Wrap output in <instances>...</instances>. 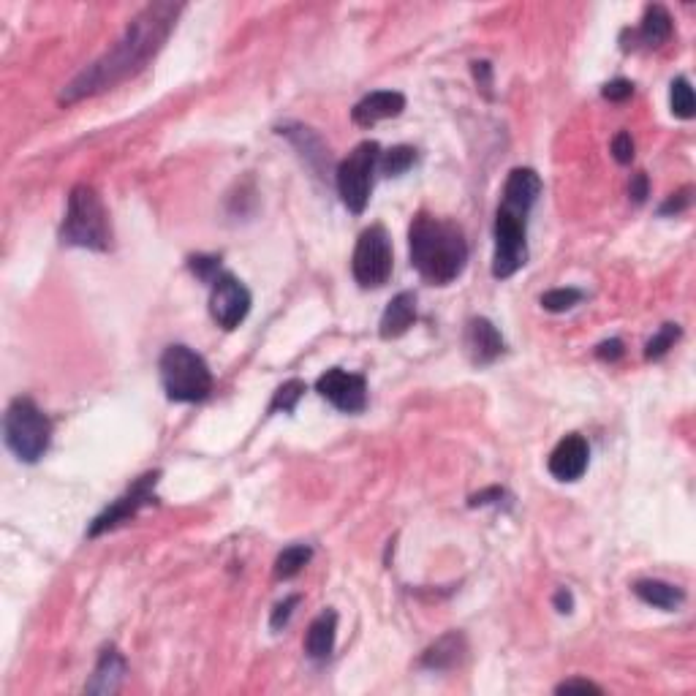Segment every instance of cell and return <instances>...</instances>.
Masks as SVG:
<instances>
[{
	"mask_svg": "<svg viewBox=\"0 0 696 696\" xmlns=\"http://www.w3.org/2000/svg\"><path fill=\"white\" fill-rule=\"evenodd\" d=\"M629 196L634 199V204H642L650 196V180L645 172H637L631 177L629 183Z\"/></svg>",
	"mask_w": 696,
	"mask_h": 696,
	"instance_id": "36",
	"label": "cell"
},
{
	"mask_svg": "<svg viewBox=\"0 0 696 696\" xmlns=\"http://www.w3.org/2000/svg\"><path fill=\"white\" fill-rule=\"evenodd\" d=\"M474 77H476V85L482 87L484 93L490 96V87H493V68H490V63H487V60H476Z\"/></svg>",
	"mask_w": 696,
	"mask_h": 696,
	"instance_id": "37",
	"label": "cell"
},
{
	"mask_svg": "<svg viewBox=\"0 0 696 696\" xmlns=\"http://www.w3.org/2000/svg\"><path fill=\"white\" fill-rule=\"evenodd\" d=\"M128 667L126 658L120 656L115 648H107L101 653L96 664V672L90 677V683L85 686L87 694H117L120 686H123V677H126Z\"/></svg>",
	"mask_w": 696,
	"mask_h": 696,
	"instance_id": "18",
	"label": "cell"
},
{
	"mask_svg": "<svg viewBox=\"0 0 696 696\" xmlns=\"http://www.w3.org/2000/svg\"><path fill=\"white\" fill-rule=\"evenodd\" d=\"M308 392V387H305V381H300V378H291V381H286L283 387H278V392L272 395V403H270V414H278V411H283V414H291L294 408H297V403H300V397Z\"/></svg>",
	"mask_w": 696,
	"mask_h": 696,
	"instance_id": "26",
	"label": "cell"
},
{
	"mask_svg": "<svg viewBox=\"0 0 696 696\" xmlns=\"http://www.w3.org/2000/svg\"><path fill=\"white\" fill-rule=\"evenodd\" d=\"M552 604H555V609L561 612V615H569L571 609H574V596H571V590L561 588L558 593H555V599H552Z\"/></svg>",
	"mask_w": 696,
	"mask_h": 696,
	"instance_id": "39",
	"label": "cell"
},
{
	"mask_svg": "<svg viewBox=\"0 0 696 696\" xmlns=\"http://www.w3.org/2000/svg\"><path fill=\"white\" fill-rule=\"evenodd\" d=\"M416 321V294L414 291H400L381 316L378 324V335L384 340H395L400 335H406L408 329L414 327Z\"/></svg>",
	"mask_w": 696,
	"mask_h": 696,
	"instance_id": "17",
	"label": "cell"
},
{
	"mask_svg": "<svg viewBox=\"0 0 696 696\" xmlns=\"http://www.w3.org/2000/svg\"><path fill=\"white\" fill-rule=\"evenodd\" d=\"M612 158L623 166L634 161V139H631L629 131H618L615 134V139H612Z\"/></svg>",
	"mask_w": 696,
	"mask_h": 696,
	"instance_id": "31",
	"label": "cell"
},
{
	"mask_svg": "<svg viewBox=\"0 0 696 696\" xmlns=\"http://www.w3.org/2000/svg\"><path fill=\"white\" fill-rule=\"evenodd\" d=\"M601 96L607 98V101H615V104L629 101L634 96V82H629V79H612V82L601 87Z\"/></svg>",
	"mask_w": 696,
	"mask_h": 696,
	"instance_id": "32",
	"label": "cell"
},
{
	"mask_svg": "<svg viewBox=\"0 0 696 696\" xmlns=\"http://www.w3.org/2000/svg\"><path fill=\"white\" fill-rule=\"evenodd\" d=\"M465 351L474 365L484 368V365H493L495 359L503 354V335L498 332L493 321L484 319V316H476L465 324Z\"/></svg>",
	"mask_w": 696,
	"mask_h": 696,
	"instance_id": "13",
	"label": "cell"
},
{
	"mask_svg": "<svg viewBox=\"0 0 696 696\" xmlns=\"http://www.w3.org/2000/svg\"><path fill=\"white\" fill-rule=\"evenodd\" d=\"M639 44H645L648 49L664 47L672 39V17L661 3H650L645 14H642V25L637 30Z\"/></svg>",
	"mask_w": 696,
	"mask_h": 696,
	"instance_id": "21",
	"label": "cell"
},
{
	"mask_svg": "<svg viewBox=\"0 0 696 696\" xmlns=\"http://www.w3.org/2000/svg\"><path fill=\"white\" fill-rule=\"evenodd\" d=\"M669 107H672V115L680 117V120H691L696 112V98L694 87L686 77L672 79V90H669Z\"/></svg>",
	"mask_w": 696,
	"mask_h": 696,
	"instance_id": "25",
	"label": "cell"
},
{
	"mask_svg": "<svg viewBox=\"0 0 696 696\" xmlns=\"http://www.w3.org/2000/svg\"><path fill=\"white\" fill-rule=\"evenodd\" d=\"M506 498H509V493H506L503 487H487L482 493L471 495V498H468V506H471V509H476V506H501Z\"/></svg>",
	"mask_w": 696,
	"mask_h": 696,
	"instance_id": "33",
	"label": "cell"
},
{
	"mask_svg": "<svg viewBox=\"0 0 696 696\" xmlns=\"http://www.w3.org/2000/svg\"><path fill=\"white\" fill-rule=\"evenodd\" d=\"M634 593H637V599H642L645 604H650V607L667 609V612H672V609H677L680 604H683V601H686V593H683V588L669 585V582H664V580L634 582Z\"/></svg>",
	"mask_w": 696,
	"mask_h": 696,
	"instance_id": "22",
	"label": "cell"
},
{
	"mask_svg": "<svg viewBox=\"0 0 696 696\" xmlns=\"http://www.w3.org/2000/svg\"><path fill=\"white\" fill-rule=\"evenodd\" d=\"M316 389L324 400H329L343 414H359L368 406V381L359 373L332 368L316 381Z\"/></svg>",
	"mask_w": 696,
	"mask_h": 696,
	"instance_id": "11",
	"label": "cell"
},
{
	"mask_svg": "<svg viewBox=\"0 0 696 696\" xmlns=\"http://www.w3.org/2000/svg\"><path fill=\"white\" fill-rule=\"evenodd\" d=\"M539 196H542V177L528 166H520V169H512L509 177H506L501 204L531 215L533 204L539 202Z\"/></svg>",
	"mask_w": 696,
	"mask_h": 696,
	"instance_id": "15",
	"label": "cell"
},
{
	"mask_svg": "<svg viewBox=\"0 0 696 696\" xmlns=\"http://www.w3.org/2000/svg\"><path fill=\"white\" fill-rule=\"evenodd\" d=\"M158 476H161L158 471L139 476V479L128 487L126 493L120 495L117 501L109 503L107 509L98 514L96 520L90 522V528H87V539H96V536H101V533L115 531L117 525H123V522H128L131 517H136L139 509H145V506L155 503V484H158Z\"/></svg>",
	"mask_w": 696,
	"mask_h": 696,
	"instance_id": "9",
	"label": "cell"
},
{
	"mask_svg": "<svg viewBox=\"0 0 696 696\" xmlns=\"http://www.w3.org/2000/svg\"><path fill=\"white\" fill-rule=\"evenodd\" d=\"M3 438L20 463H39L52 444V422L30 397H14L3 416Z\"/></svg>",
	"mask_w": 696,
	"mask_h": 696,
	"instance_id": "4",
	"label": "cell"
},
{
	"mask_svg": "<svg viewBox=\"0 0 696 696\" xmlns=\"http://www.w3.org/2000/svg\"><path fill=\"white\" fill-rule=\"evenodd\" d=\"M378 158H381V147L378 142H362L357 145L348 158H343L335 169V185H338L340 202L346 204L348 213L362 215L370 202V191H373V172L378 169Z\"/></svg>",
	"mask_w": 696,
	"mask_h": 696,
	"instance_id": "6",
	"label": "cell"
},
{
	"mask_svg": "<svg viewBox=\"0 0 696 696\" xmlns=\"http://www.w3.org/2000/svg\"><path fill=\"white\" fill-rule=\"evenodd\" d=\"M300 601H302V596H297V593H294V596H289V599H283L281 604H275V609H272V618H270L272 629L281 631L283 626H286V623L291 620V612L300 607Z\"/></svg>",
	"mask_w": 696,
	"mask_h": 696,
	"instance_id": "30",
	"label": "cell"
},
{
	"mask_svg": "<svg viewBox=\"0 0 696 696\" xmlns=\"http://www.w3.org/2000/svg\"><path fill=\"white\" fill-rule=\"evenodd\" d=\"M406 109V96L397 93V90H376L359 101L357 107L351 109V120L362 128H370L381 123V120H389V117L403 115Z\"/></svg>",
	"mask_w": 696,
	"mask_h": 696,
	"instance_id": "14",
	"label": "cell"
},
{
	"mask_svg": "<svg viewBox=\"0 0 696 696\" xmlns=\"http://www.w3.org/2000/svg\"><path fill=\"white\" fill-rule=\"evenodd\" d=\"M623 354H626V348H623V340H618V338L604 340V343H599V346H596V357H599L601 362H618Z\"/></svg>",
	"mask_w": 696,
	"mask_h": 696,
	"instance_id": "35",
	"label": "cell"
},
{
	"mask_svg": "<svg viewBox=\"0 0 696 696\" xmlns=\"http://www.w3.org/2000/svg\"><path fill=\"white\" fill-rule=\"evenodd\" d=\"M188 267H191V272H194L199 281L210 283V286H213L215 278L221 275V259H218V256H191V259H188Z\"/></svg>",
	"mask_w": 696,
	"mask_h": 696,
	"instance_id": "29",
	"label": "cell"
},
{
	"mask_svg": "<svg viewBox=\"0 0 696 696\" xmlns=\"http://www.w3.org/2000/svg\"><path fill=\"white\" fill-rule=\"evenodd\" d=\"M465 650H468V642H465L463 631H449L441 639H435V645L422 653L419 658V667L435 669V672H446V669H455L463 664Z\"/></svg>",
	"mask_w": 696,
	"mask_h": 696,
	"instance_id": "16",
	"label": "cell"
},
{
	"mask_svg": "<svg viewBox=\"0 0 696 696\" xmlns=\"http://www.w3.org/2000/svg\"><path fill=\"white\" fill-rule=\"evenodd\" d=\"M408 251L416 272L435 286H449L457 281L468 264V242L463 229L430 213H419L408 226Z\"/></svg>",
	"mask_w": 696,
	"mask_h": 696,
	"instance_id": "2",
	"label": "cell"
},
{
	"mask_svg": "<svg viewBox=\"0 0 696 696\" xmlns=\"http://www.w3.org/2000/svg\"><path fill=\"white\" fill-rule=\"evenodd\" d=\"M558 694H571V691H593V694H601V688L596 686V683H590V680H563L561 686L555 688Z\"/></svg>",
	"mask_w": 696,
	"mask_h": 696,
	"instance_id": "38",
	"label": "cell"
},
{
	"mask_svg": "<svg viewBox=\"0 0 696 696\" xmlns=\"http://www.w3.org/2000/svg\"><path fill=\"white\" fill-rule=\"evenodd\" d=\"M392 240L381 223H373L365 232L359 234L357 248L351 256V272L354 281L362 289H381L392 278Z\"/></svg>",
	"mask_w": 696,
	"mask_h": 696,
	"instance_id": "8",
	"label": "cell"
},
{
	"mask_svg": "<svg viewBox=\"0 0 696 696\" xmlns=\"http://www.w3.org/2000/svg\"><path fill=\"white\" fill-rule=\"evenodd\" d=\"M251 291L248 286L234 278L232 272H221L210 291V313L218 327L237 329L251 313Z\"/></svg>",
	"mask_w": 696,
	"mask_h": 696,
	"instance_id": "10",
	"label": "cell"
},
{
	"mask_svg": "<svg viewBox=\"0 0 696 696\" xmlns=\"http://www.w3.org/2000/svg\"><path fill=\"white\" fill-rule=\"evenodd\" d=\"M158 368H161L166 397L174 403H202L213 392V373L204 357L183 343L166 348Z\"/></svg>",
	"mask_w": 696,
	"mask_h": 696,
	"instance_id": "5",
	"label": "cell"
},
{
	"mask_svg": "<svg viewBox=\"0 0 696 696\" xmlns=\"http://www.w3.org/2000/svg\"><path fill=\"white\" fill-rule=\"evenodd\" d=\"M680 335H683V329L677 327V324H664V327L658 329L656 335L648 340V346H645V359L664 357L669 348L675 346L677 340H680Z\"/></svg>",
	"mask_w": 696,
	"mask_h": 696,
	"instance_id": "27",
	"label": "cell"
},
{
	"mask_svg": "<svg viewBox=\"0 0 696 696\" xmlns=\"http://www.w3.org/2000/svg\"><path fill=\"white\" fill-rule=\"evenodd\" d=\"M310 558H313V550H310L308 544H291V547H286V550L275 558V577H278V580L297 577V574L308 566Z\"/></svg>",
	"mask_w": 696,
	"mask_h": 696,
	"instance_id": "23",
	"label": "cell"
},
{
	"mask_svg": "<svg viewBox=\"0 0 696 696\" xmlns=\"http://www.w3.org/2000/svg\"><path fill=\"white\" fill-rule=\"evenodd\" d=\"M278 134L286 136V139H291L294 145H297V150L302 153V158H308V164L316 169L319 174L329 172V150L327 145L321 142L319 136L313 134L310 128L305 126H281L278 128Z\"/></svg>",
	"mask_w": 696,
	"mask_h": 696,
	"instance_id": "20",
	"label": "cell"
},
{
	"mask_svg": "<svg viewBox=\"0 0 696 696\" xmlns=\"http://www.w3.org/2000/svg\"><path fill=\"white\" fill-rule=\"evenodd\" d=\"M180 11H183L180 3H150V6H145L134 20L128 22L126 33L115 41V47L107 49L96 63H90L85 71H79L77 77L63 87L60 104H77L82 98L104 93L109 87L139 74L164 49L166 39L172 36L174 25H177Z\"/></svg>",
	"mask_w": 696,
	"mask_h": 696,
	"instance_id": "1",
	"label": "cell"
},
{
	"mask_svg": "<svg viewBox=\"0 0 696 696\" xmlns=\"http://www.w3.org/2000/svg\"><path fill=\"white\" fill-rule=\"evenodd\" d=\"M582 297L585 294L580 289H552L542 294V308L550 310V313H566L574 305H580Z\"/></svg>",
	"mask_w": 696,
	"mask_h": 696,
	"instance_id": "28",
	"label": "cell"
},
{
	"mask_svg": "<svg viewBox=\"0 0 696 696\" xmlns=\"http://www.w3.org/2000/svg\"><path fill=\"white\" fill-rule=\"evenodd\" d=\"M414 164L416 150L411 145L389 147L387 153H381V158H378V169H381V174H387V177H400V174L408 172Z\"/></svg>",
	"mask_w": 696,
	"mask_h": 696,
	"instance_id": "24",
	"label": "cell"
},
{
	"mask_svg": "<svg viewBox=\"0 0 696 696\" xmlns=\"http://www.w3.org/2000/svg\"><path fill=\"white\" fill-rule=\"evenodd\" d=\"M60 242L101 253L112 248L109 213L93 185L79 183L71 188L66 218H63V226H60Z\"/></svg>",
	"mask_w": 696,
	"mask_h": 696,
	"instance_id": "3",
	"label": "cell"
},
{
	"mask_svg": "<svg viewBox=\"0 0 696 696\" xmlns=\"http://www.w3.org/2000/svg\"><path fill=\"white\" fill-rule=\"evenodd\" d=\"M691 188H683V191H677V194H672L667 199V202L661 204L658 207V215H677V213H683L686 210L688 204H691Z\"/></svg>",
	"mask_w": 696,
	"mask_h": 696,
	"instance_id": "34",
	"label": "cell"
},
{
	"mask_svg": "<svg viewBox=\"0 0 696 696\" xmlns=\"http://www.w3.org/2000/svg\"><path fill=\"white\" fill-rule=\"evenodd\" d=\"M528 213L498 207L495 215V253H493V275L498 281L512 278L514 272L525 267L528 261Z\"/></svg>",
	"mask_w": 696,
	"mask_h": 696,
	"instance_id": "7",
	"label": "cell"
},
{
	"mask_svg": "<svg viewBox=\"0 0 696 696\" xmlns=\"http://www.w3.org/2000/svg\"><path fill=\"white\" fill-rule=\"evenodd\" d=\"M588 460V441H585L580 433H571L566 435V438H561L558 446L552 449L547 468H550V474L555 476L558 482H577V479H582V474L588 471Z\"/></svg>",
	"mask_w": 696,
	"mask_h": 696,
	"instance_id": "12",
	"label": "cell"
},
{
	"mask_svg": "<svg viewBox=\"0 0 696 696\" xmlns=\"http://www.w3.org/2000/svg\"><path fill=\"white\" fill-rule=\"evenodd\" d=\"M335 637H338V612L324 609L319 618L310 623L308 637H305V653L313 661H327L335 650Z\"/></svg>",
	"mask_w": 696,
	"mask_h": 696,
	"instance_id": "19",
	"label": "cell"
}]
</instances>
